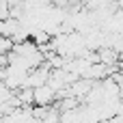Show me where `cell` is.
Listing matches in <instances>:
<instances>
[{
	"label": "cell",
	"instance_id": "obj_1",
	"mask_svg": "<svg viewBox=\"0 0 123 123\" xmlns=\"http://www.w3.org/2000/svg\"><path fill=\"white\" fill-rule=\"evenodd\" d=\"M54 99H56V91L50 84H41V86L32 89V104L35 106L50 108V106H54Z\"/></svg>",
	"mask_w": 123,
	"mask_h": 123
},
{
	"label": "cell",
	"instance_id": "obj_2",
	"mask_svg": "<svg viewBox=\"0 0 123 123\" xmlns=\"http://www.w3.org/2000/svg\"><path fill=\"white\" fill-rule=\"evenodd\" d=\"M11 50H13V41L9 37H2L0 35V56H6Z\"/></svg>",
	"mask_w": 123,
	"mask_h": 123
}]
</instances>
